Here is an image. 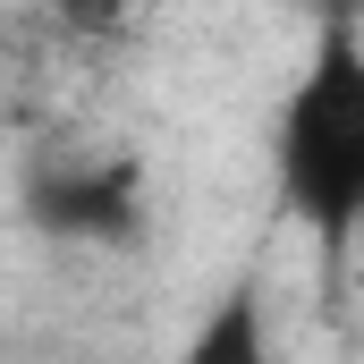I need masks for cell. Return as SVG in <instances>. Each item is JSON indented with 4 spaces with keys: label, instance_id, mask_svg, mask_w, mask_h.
Returning a JSON list of instances; mask_svg holds the SVG:
<instances>
[{
    "label": "cell",
    "instance_id": "obj_1",
    "mask_svg": "<svg viewBox=\"0 0 364 364\" xmlns=\"http://www.w3.org/2000/svg\"><path fill=\"white\" fill-rule=\"evenodd\" d=\"M279 203L322 246H348L364 229V34L356 17H322V43L279 110L272 136Z\"/></svg>",
    "mask_w": 364,
    "mask_h": 364
},
{
    "label": "cell",
    "instance_id": "obj_2",
    "mask_svg": "<svg viewBox=\"0 0 364 364\" xmlns=\"http://www.w3.org/2000/svg\"><path fill=\"white\" fill-rule=\"evenodd\" d=\"M26 212L43 237H102V246H127L144 229V186L127 161H60L26 186Z\"/></svg>",
    "mask_w": 364,
    "mask_h": 364
},
{
    "label": "cell",
    "instance_id": "obj_3",
    "mask_svg": "<svg viewBox=\"0 0 364 364\" xmlns=\"http://www.w3.org/2000/svg\"><path fill=\"white\" fill-rule=\"evenodd\" d=\"M60 9V26H77V34H127L136 17H144V0H51Z\"/></svg>",
    "mask_w": 364,
    "mask_h": 364
},
{
    "label": "cell",
    "instance_id": "obj_4",
    "mask_svg": "<svg viewBox=\"0 0 364 364\" xmlns=\"http://www.w3.org/2000/svg\"><path fill=\"white\" fill-rule=\"evenodd\" d=\"M322 17H364V0H322Z\"/></svg>",
    "mask_w": 364,
    "mask_h": 364
}]
</instances>
